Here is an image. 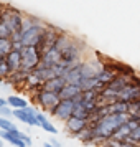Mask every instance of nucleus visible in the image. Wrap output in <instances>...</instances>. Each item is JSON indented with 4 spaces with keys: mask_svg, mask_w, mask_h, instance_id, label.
<instances>
[{
    "mask_svg": "<svg viewBox=\"0 0 140 147\" xmlns=\"http://www.w3.org/2000/svg\"><path fill=\"white\" fill-rule=\"evenodd\" d=\"M23 17L25 13H21L20 10H17L13 7H3L0 12V18L7 22V25L12 28V32H21V25H23Z\"/></svg>",
    "mask_w": 140,
    "mask_h": 147,
    "instance_id": "nucleus-5",
    "label": "nucleus"
},
{
    "mask_svg": "<svg viewBox=\"0 0 140 147\" xmlns=\"http://www.w3.org/2000/svg\"><path fill=\"white\" fill-rule=\"evenodd\" d=\"M28 74H30V71H27V69L20 68L18 71H13V73L10 74V78H8V83H10L12 86L18 88V89H23V88H25V83H27Z\"/></svg>",
    "mask_w": 140,
    "mask_h": 147,
    "instance_id": "nucleus-13",
    "label": "nucleus"
},
{
    "mask_svg": "<svg viewBox=\"0 0 140 147\" xmlns=\"http://www.w3.org/2000/svg\"><path fill=\"white\" fill-rule=\"evenodd\" d=\"M82 61V60H81ZM81 61H78L76 65L69 68L66 71V74L63 76L64 80H66L68 84H81V81H82V73H81Z\"/></svg>",
    "mask_w": 140,
    "mask_h": 147,
    "instance_id": "nucleus-11",
    "label": "nucleus"
},
{
    "mask_svg": "<svg viewBox=\"0 0 140 147\" xmlns=\"http://www.w3.org/2000/svg\"><path fill=\"white\" fill-rule=\"evenodd\" d=\"M81 94H82V89H81L79 84H68V83H66V86L61 89L60 98H61V99L74 101V99H78Z\"/></svg>",
    "mask_w": 140,
    "mask_h": 147,
    "instance_id": "nucleus-14",
    "label": "nucleus"
},
{
    "mask_svg": "<svg viewBox=\"0 0 140 147\" xmlns=\"http://www.w3.org/2000/svg\"><path fill=\"white\" fill-rule=\"evenodd\" d=\"M71 40H73V36H71V35H68V33H64V32H61L53 48H56V50L61 53V51H63V50H64V48L69 45V43H71Z\"/></svg>",
    "mask_w": 140,
    "mask_h": 147,
    "instance_id": "nucleus-19",
    "label": "nucleus"
},
{
    "mask_svg": "<svg viewBox=\"0 0 140 147\" xmlns=\"http://www.w3.org/2000/svg\"><path fill=\"white\" fill-rule=\"evenodd\" d=\"M18 136H20V139L23 140V142H25V144H27L28 147H31V144H33V140H31V137H30V136H28V134H25V132H18Z\"/></svg>",
    "mask_w": 140,
    "mask_h": 147,
    "instance_id": "nucleus-28",
    "label": "nucleus"
},
{
    "mask_svg": "<svg viewBox=\"0 0 140 147\" xmlns=\"http://www.w3.org/2000/svg\"><path fill=\"white\" fill-rule=\"evenodd\" d=\"M38 127H41L43 131H46L48 134H51V136H56L58 134V129L54 127V124L50 121L46 113H43L38 109Z\"/></svg>",
    "mask_w": 140,
    "mask_h": 147,
    "instance_id": "nucleus-15",
    "label": "nucleus"
},
{
    "mask_svg": "<svg viewBox=\"0 0 140 147\" xmlns=\"http://www.w3.org/2000/svg\"><path fill=\"white\" fill-rule=\"evenodd\" d=\"M76 139H79L84 146L96 144V142H94V136H92V129H91V126L87 127V129H84L81 134H78V136H76Z\"/></svg>",
    "mask_w": 140,
    "mask_h": 147,
    "instance_id": "nucleus-20",
    "label": "nucleus"
},
{
    "mask_svg": "<svg viewBox=\"0 0 140 147\" xmlns=\"http://www.w3.org/2000/svg\"><path fill=\"white\" fill-rule=\"evenodd\" d=\"M0 116L10 119V117H13V109L8 106V104H7V106H2V107H0Z\"/></svg>",
    "mask_w": 140,
    "mask_h": 147,
    "instance_id": "nucleus-26",
    "label": "nucleus"
},
{
    "mask_svg": "<svg viewBox=\"0 0 140 147\" xmlns=\"http://www.w3.org/2000/svg\"><path fill=\"white\" fill-rule=\"evenodd\" d=\"M17 129H18V127H17L15 122H12L10 119L0 116V131H17Z\"/></svg>",
    "mask_w": 140,
    "mask_h": 147,
    "instance_id": "nucleus-25",
    "label": "nucleus"
},
{
    "mask_svg": "<svg viewBox=\"0 0 140 147\" xmlns=\"http://www.w3.org/2000/svg\"><path fill=\"white\" fill-rule=\"evenodd\" d=\"M60 61H61V53L56 50V48H50V50H46V51H43L40 66L53 68L54 65H58Z\"/></svg>",
    "mask_w": 140,
    "mask_h": 147,
    "instance_id": "nucleus-10",
    "label": "nucleus"
},
{
    "mask_svg": "<svg viewBox=\"0 0 140 147\" xmlns=\"http://www.w3.org/2000/svg\"><path fill=\"white\" fill-rule=\"evenodd\" d=\"M13 50V41L12 38H0V56H7Z\"/></svg>",
    "mask_w": 140,
    "mask_h": 147,
    "instance_id": "nucleus-22",
    "label": "nucleus"
},
{
    "mask_svg": "<svg viewBox=\"0 0 140 147\" xmlns=\"http://www.w3.org/2000/svg\"><path fill=\"white\" fill-rule=\"evenodd\" d=\"M129 83L133 84V86H140V74H132V76H129Z\"/></svg>",
    "mask_w": 140,
    "mask_h": 147,
    "instance_id": "nucleus-29",
    "label": "nucleus"
},
{
    "mask_svg": "<svg viewBox=\"0 0 140 147\" xmlns=\"http://www.w3.org/2000/svg\"><path fill=\"white\" fill-rule=\"evenodd\" d=\"M127 119H129V114H109L107 117L91 124L94 142L99 144V146H102L106 140L112 139L114 134L117 132V129H119L122 124H125Z\"/></svg>",
    "mask_w": 140,
    "mask_h": 147,
    "instance_id": "nucleus-1",
    "label": "nucleus"
},
{
    "mask_svg": "<svg viewBox=\"0 0 140 147\" xmlns=\"http://www.w3.org/2000/svg\"><path fill=\"white\" fill-rule=\"evenodd\" d=\"M7 104H8V101H7V99H3V98L0 96V107H2V106H7Z\"/></svg>",
    "mask_w": 140,
    "mask_h": 147,
    "instance_id": "nucleus-31",
    "label": "nucleus"
},
{
    "mask_svg": "<svg viewBox=\"0 0 140 147\" xmlns=\"http://www.w3.org/2000/svg\"><path fill=\"white\" fill-rule=\"evenodd\" d=\"M104 65H107V66L112 69L114 73L117 74V76H132V74H135V69H133L132 66H129V65H125V63H122V61H115V60H109V61H104Z\"/></svg>",
    "mask_w": 140,
    "mask_h": 147,
    "instance_id": "nucleus-9",
    "label": "nucleus"
},
{
    "mask_svg": "<svg viewBox=\"0 0 140 147\" xmlns=\"http://www.w3.org/2000/svg\"><path fill=\"white\" fill-rule=\"evenodd\" d=\"M43 51L36 47H25L21 50V68L27 71H33L41 65Z\"/></svg>",
    "mask_w": 140,
    "mask_h": 147,
    "instance_id": "nucleus-4",
    "label": "nucleus"
},
{
    "mask_svg": "<svg viewBox=\"0 0 140 147\" xmlns=\"http://www.w3.org/2000/svg\"><path fill=\"white\" fill-rule=\"evenodd\" d=\"M50 142H51L53 146H56V147H61V142H60V140H56L54 137H53V139H50Z\"/></svg>",
    "mask_w": 140,
    "mask_h": 147,
    "instance_id": "nucleus-30",
    "label": "nucleus"
},
{
    "mask_svg": "<svg viewBox=\"0 0 140 147\" xmlns=\"http://www.w3.org/2000/svg\"><path fill=\"white\" fill-rule=\"evenodd\" d=\"M5 61H7V65L10 66L12 73H13V71H18L21 68V51L12 50V51L5 56Z\"/></svg>",
    "mask_w": 140,
    "mask_h": 147,
    "instance_id": "nucleus-17",
    "label": "nucleus"
},
{
    "mask_svg": "<svg viewBox=\"0 0 140 147\" xmlns=\"http://www.w3.org/2000/svg\"><path fill=\"white\" fill-rule=\"evenodd\" d=\"M2 60H3V56H0V61H2Z\"/></svg>",
    "mask_w": 140,
    "mask_h": 147,
    "instance_id": "nucleus-33",
    "label": "nucleus"
},
{
    "mask_svg": "<svg viewBox=\"0 0 140 147\" xmlns=\"http://www.w3.org/2000/svg\"><path fill=\"white\" fill-rule=\"evenodd\" d=\"M130 116H135V117H140V99L132 102V107H130Z\"/></svg>",
    "mask_w": 140,
    "mask_h": 147,
    "instance_id": "nucleus-27",
    "label": "nucleus"
},
{
    "mask_svg": "<svg viewBox=\"0 0 140 147\" xmlns=\"http://www.w3.org/2000/svg\"><path fill=\"white\" fill-rule=\"evenodd\" d=\"M82 51H84V45H82L78 38L73 36L71 43L61 51V63H63L64 66L71 68L73 65H76L78 61L82 60Z\"/></svg>",
    "mask_w": 140,
    "mask_h": 147,
    "instance_id": "nucleus-2",
    "label": "nucleus"
},
{
    "mask_svg": "<svg viewBox=\"0 0 140 147\" xmlns=\"http://www.w3.org/2000/svg\"><path fill=\"white\" fill-rule=\"evenodd\" d=\"M13 117L27 126L38 127V109L33 106H27L23 109H13Z\"/></svg>",
    "mask_w": 140,
    "mask_h": 147,
    "instance_id": "nucleus-6",
    "label": "nucleus"
},
{
    "mask_svg": "<svg viewBox=\"0 0 140 147\" xmlns=\"http://www.w3.org/2000/svg\"><path fill=\"white\" fill-rule=\"evenodd\" d=\"M66 86V80L63 78V76H54L51 80H48L45 84H43V89H46V91H51V93H56L60 94L61 89Z\"/></svg>",
    "mask_w": 140,
    "mask_h": 147,
    "instance_id": "nucleus-16",
    "label": "nucleus"
},
{
    "mask_svg": "<svg viewBox=\"0 0 140 147\" xmlns=\"http://www.w3.org/2000/svg\"><path fill=\"white\" fill-rule=\"evenodd\" d=\"M10 74H12V69H10V66L7 65L5 58H3V60L0 61V81L8 80V78H10Z\"/></svg>",
    "mask_w": 140,
    "mask_h": 147,
    "instance_id": "nucleus-24",
    "label": "nucleus"
},
{
    "mask_svg": "<svg viewBox=\"0 0 140 147\" xmlns=\"http://www.w3.org/2000/svg\"><path fill=\"white\" fill-rule=\"evenodd\" d=\"M7 101H8V106L12 107V109H23V107L30 106L28 101L25 99V98L18 96V94H10L7 98Z\"/></svg>",
    "mask_w": 140,
    "mask_h": 147,
    "instance_id": "nucleus-18",
    "label": "nucleus"
},
{
    "mask_svg": "<svg viewBox=\"0 0 140 147\" xmlns=\"http://www.w3.org/2000/svg\"><path fill=\"white\" fill-rule=\"evenodd\" d=\"M99 147H102V146H99Z\"/></svg>",
    "mask_w": 140,
    "mask_h": 147,
    "instance_id": "nucleus-34",
    "label": "nucleus"
},
{
    "mask_svg": "<svg viewBox=\"0 0 140 147\" xmlns=\"http://www.w3.org/2000/svg\"><path fill=\"white\" fill-rule=\"evenodd\" d=\"M31 101L40 107V111L51 113L54 109V106L61 101V98H60V94H56V93H51V91H46V89H40L38 93H35L31 96Z\"/></svg>",
    "mask_w": 140,
    "mask_h": 147,
    "instance_id": "nucleus-3",
    "label": "nucleus"
},
{
    "mask_svg": "<svg viewBox=\"0 0 140 147\" xmlns=\"http://www.w3.org/2000/svg\"><path fill=\"white\" fill-rule=\"evenodd\" d=\"M12 28L7 25V22L3 20V18H0V38H12Z\"/></svg>",
    "mask_w": 140,
    "mask_h": 147,
    "instance_id": "nucleus-23",
    "label": "nucleus"
},
{
    "mask_svg": "<svg viewBox=\"0 0 140 147\" xmlns=\"http://www.w3.org/2000/svg\"><path fill=\"white\" fill-rule=\"evenodd\" d=\"M91 126L89 124V121L86 119H79V117H69V119L64 122V129H66L68 134H71V136H78V134H81L84 129H87V127Z\"/></svg>",
    "mask_w": 140,
    "mask_h": 147,
    "instance_id": "nucleus-8",
    "label": "nucleus"
},
{
    "mask_svg": "<svg viewBox=\"0 0 140 147\" xmlns=\"http://www.w3.org/2000/svg\"><path fill=\"white\" fill-rule=\"evenodd\" d=\"M18 132H20V129H17V131H0V137L3 140H7L8 144L13 146V147H28L27 144L20 139Z\"/></svg>",
    "mask_w": 140,
    "mask_h": 147,
    "instance_id": "nucleus-12",
    "label": "nucleus"
},
{
    "mask_svg": "<svg viewBox=\"0 0 140 147\" xmlns=\"http://www.w3.org/2000/svg\"><path fill=\"white\" fill-rule=\"evenodd\" d=\"M43 147H56V146H53L51 142H45V144H43Z\"/></svg>",
    "mask_w": 140,
    "mask_h": 147,
    "instance_id": "nucleus-32",
    "label": "nucleus"
},
{
    "mask_svg": "<svg viewBox=\"0 0 140 147\" xmlns=\"http://www.w3.org/2000/svg\"><path fill=\"white\" fill-rule=\"evenodd\" d=\"M73 116L74 117H79V119H86V121L91 119V113L82 104H79V102H74V114Z\"/></svg>",
    "mask_w": 140,
    "mask_h": 147,
    "instance_id": "nucleus-21",
    "label": "nucleus"
},
{
    "mask_svg": "<svg viewBox=\"0 0 140 147\" xmlns=\"http://www.w3.org/2000/svg\"><path fill=\"white\" fill-rule=\"evenodd\" d=\"M74 114V101H69V99H61L56 106H54V109L50 113V116H53V117H56L58 121H61V122H66L69 117H73Z\"/></svg>",
    "mask_w": 140,
    "mask_h": 147,
    "instance_id": "nucleus-7",
    "label": "nucleus"
}]
</instances>
